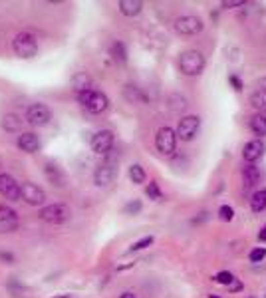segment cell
<instances>
[{
  "label": "cell",
  "instance_id": "6da1fadb",
  "mask_svg": "<svg viewBox=\"0 0 266 298\" xmlns=\"http://www.w3.org/2000/svg\"><path fill=\"white\" fill-rule=\"evenodd\" d=\"M179 70L183 76H199L205 70V56L199 50H185L179 56Z\"/></svg>",
  "mask_w": 266,
  "mask_h": 298
},
{
  "label": "cell",
  "instance_id": "7a4b0ae2",
  "mask_svg": "<svg viewBox=\"0 0 266 298\" xmlns=\"http://www.w3.org/2000/svg\"><path fill=\"white\" fill-rule=\"evenodd\" d=\"M78 101L82 103V107L94 115H100L104 113L107 107H109V98H107L104 92L100 90H86V92H80L78 94Z\"/></svg>",
  "mask_w": 266,
  "mask_h": 298
},
{
  "label": "cell",
  "instance_id": "3957f363",
  "mask_svg": "<svg viewBox=\"0 0 266 298\" xmlns=\"http://www.w3.org/2000/svg\"><path fill=\"white\" fill-rule=\"evenodd\" d=\"M38 217H40V221L50 223V225H64V223H68L72 219V211L64 203H54V205H48V207H42Z\"/></svg>",
  "mask_w": 266,
  "mask_h": 298
},
{
  "label": "cell",
  "instance_id": "277c9868",
  "mask_svg": "<svg viewBox=\"0 0 266 298\" xmlns=\"http://www.w3.org/2000/svg\"><path fill=\"white\" fill-rule=\"evenodd\" d=\"M12 48H14L18 58L28 60V58H34V56H36V52H38V40H36V36L30 34V32H20V34L14 36Z\"/></svg>",
  "mask_w": 266,
  "mask_h": 298
},
{
  "label": "cell",
  "instance_id": "5b68a950",
  "mask_svg": "<svg viewBox=\"0 0 266 298\" xmlns=\"http://www.w3.org/2000/svg\"><path fill=\"white\" fill-rule=\"evenodd\" d=\"M199 129H201V117L199 115H185V117H181L175 135L181 141H193L199 135Z\"/></svg>",
  "mask_w": 266,
  "mask_h": 298
},
{
  "label": "cell",
  "instance_id": "8992f818",
  "mask_svg": "<svg viewBox=\"0 0 266 298\" xmlns=\"http://www.w3.org/2000/svg\"><path fill=\"white\" fill-rule=\"evenodd\" d=\"M203 20L195 14H185V16H179L175 20V32L179 36H195L203 30Z\"/></svg>",
  "mask_w": 266,
  "mask_h": 298
},
{
  "label": "cell",
  "instance_id": "52a82bcc",
  "mask_svg": "<svg viewBox=\"0 0 266 298\" xmlns=\"http://www.w3.org/2000/svg\"><path fill=\"white\" fill-rule=\"evenodd\" d=\"M117 175V159H106L102 161L94 171V183L98 187H107Z\"/></svg>",
  "mask_w": 266,
  "mask_h": 298
},
{
  "label": "cell",
  "instance_id": "ba28073f",
  "mask_svg": "<svg viewBox=\"0 0 266 298\" xmlns=\"http://www.w3.org/2000/svg\"><path fill=\"white\" fill-rule=\"evenodd\" d=\"M50 119H52V111L44 103H32L26 109V121L34 127H44L50 123Z\"/></svg>",
  "mask_w": 266,
  "mask_h": 298
},
{
  "label": "cell",
  "instance_id": "9c48e42d",
  "mask_svg": "<svg viewBox=\"0 0 266 298\" xmlns=\"http://www.w3.org/2000/svg\"><path fill=\"white\" fill-rule=\"evenodd\" d=\"M155 147L161 155H173L175 147H177V135H175V129L171 127H161L155 135Z\"/></svg>",
  "mask_w": 266,
  "mask_h": 298
},
{
  "label": "cell",
  "instance_id": "30bf717a",
  "mask_svg": "<svg viewBox=\"0 0 266 298\" xmlns=\"http://www.w3.org/2000/svg\"><path fill=\"white\" fill-rule=\"evenodd\" d=\"M113 143H115L113 131H111V129H102V131H98V133L92 137L90 147H92L94 153H98V155H106V153L111 151Z\"/></svg>",
  "mask_w": 266,
  "mask_h": 298
},
{
  "label": "cell",
  "instance_id": "8fae6325",
  "mask_svg": "<svg viewBox=\"0 0 266 298\" xmlns=\"http://www.w3.org/2000/svg\"><path fill=\"white\" fill-rule=\"evenodd\" d=\"M20 199H24L32 207H40L46 201V193L36 185V183H22L20 185Z\"/></svg>",
  "mask_w": 266,
  "mask_h": 298
},
{
  "label": "cell",
  "instance_id": "7c38bea8",
  "mask_svg": "<svg viewBox=\"0 0 266 298\" xmlns=\"http://www.w3.org/2000/svg\"><path fill=\"white\" fill-rule=\"evenodd\" d=\"M0 195L8 201H20V183L8 173H0Z\"/></svg>",
  "mask_w": 266,
  "mask_h": 298
},
{
  "label": "cell",
  "instance_id": "4fadbf2b",
  "mask_svg": "<svg viewBox=\"0 0 266 298\" xmlns=\"http://www.w3.org/2000/svg\"><path fill=\"white\" fill-rule=\"evenodd\" d=\"M264 151H266V143L262 139H252V141L244 143V147H242V159L246 163H256L264 155Z\"/></svg>",
  "mask_w": 266,
  "mask_h": 298
},
{
  "label": "cell",
  "instance_id": "5bb4252c",
  "mask_svg": "<svg viewBox=\"0 0 266 298\" xmlns=\"http://www.w3.org/2000/svg\"><path fill=\"white\" fill-rule=\"evenodd\" d=\"M18 229V215L14 209L0 205V233H12Z\"/></svg>",
  "mask_w": 266,
  "mask_h": 298
},
{
  "label": "cell",
  "instance_id": "9a60e30c",
  "mask_svg": "<svg viewBox=\"0 0 266 298\" xmlns=\"http://www.w3.org/2000/svg\"><path fill=\"white\" fill-rule=\"evenodd\" d=\"M258 181H260V171L254 163H248L246 167H242V187L244 189H252Z\"/></svg>",
  "mask_w": 266,
  "mask_h": 298
},
{
  "label": "cell",
  "instance_id": "2e32d148",
  "mask_svg": "<svg viewBox=\"0 0 266 298\" xmlns=\"http://www.w3.org/2000/svg\"><path fill=\"white\" fill-rule=\"evenodd\" d=\"M18 147L22 149V151H26V153H36L40 149V139H38L36 133L26 131V133H22L18 137Z\"/></svg>",
  "mask_w": 266,
  "mask_h": 298
},
{
  "label": "cell",
  "instance_id": "e0dca14e",
  "mask_svg": "<svg viewBox=\"0 0 266 298\" xmlns=\"http://www.w3.org/2000/svg\"><path fill=\"white\" fill-rule=\"evenodd\" d=\"M119 12L123 16H137L143 8V2L141 0H119Z\"/></svg>",
  "mask_w": 266,
  "mask_h": 298
},
{
  "label": "cell",
  "instance_id": "ac0fdd59",
  "mask_svg": "<svg viewBox=\"0 0 266 298\" xmlns=\"http://www.w3.org/2000/svg\"><path fill=\"white\" fill-rule=\"evenodd\" d=\"M44 173H46V177L52 181V185H56V187H64L66 183V177H64V173L54 165V163H46V167H44Z\"/></svg>",
  "mask_w": 266,
  "mask_h": 298
},
{
  "label": "cell",
  "instance_id": "d6986e66",
  "mask_svg": "<svg viewBox=\"0 0 266 298\" xmlns=\"http://www.w3.org/2000/svg\"><path fill=\"white\" fill-rule=\"evenodd\" d=\"M20 127H22V119H20L16 113H6V115L2 117V129H4V131L16 133V131H20Z\"/></svg>",
  "mask_w": 266,
  "mask_h": 298
},
{
  "label": "cell",
  "instance_id": "ffe728a7",
  "mask_svg": "<svg viewBox=\"0 0 266 298\" xmlns=\"http://www.w3.org/2000/svg\"><path fill=\"white\" fill-rule=\"evenodd\" d=\"M72 88L80 94V92H86V90H92V80H90V76L86 74V72H80V74H76L74 78H72Z\"/></svg>",
  "mask_w": 266,
  "mask_h": 298
},
{
  "label": "cell",
  "instance_id": "44dd1931",
  "mask_svg": "<svg viewBox=\"0 0 266 298\" xmlns=\"http://www.w3.org/2000/svg\"><path fill=\"white\" fill-rule=\"evenodd\" d=\"M250 105L258 111V113H266V90H256L250 96Z\"/></svg>",
  "mask_w": 266,
  "mask_h": 298
},
{
  "label": "cell",
  "instance_id": "7402d4cb",
  "mask_svg": "<svg viewBox=\"0 0 266 298\" xmlns=\"http://www.w3.org/2000/svg\"><path fill=\"white\" fill-rule=\"evenodd\" d=\"M250 129H252L254 135H258V139H260L262 135H266V115H262V113L254 115V117L250 119Z\"/></svg>",
  "mask_w": 266,
  "mask_h": 298
},
{
  "label": "cell",
  "instance_id": "603a6c76",
  "mask_svg": "<svg viewBox=\"0 0 266 298\" xmlns=\"http://www.w3.org/2000/svg\"><path fill=\"white\" fill-rule=\"evenodd\" d=\"M129 179H131V183L141 185V183H145L147 173H145V169H143L139 163H135V165H131V167H129Z\"/></svg>",
  "mask_w": 266,
  "mask_h": 298
},
{
  "label": "cell",
  "instance_id": "cb8c5ba5",
  "mask_svg": "<svg viewBox=\"0 0 266 298\" xmlns=\"http://www.w3.org/2000/svg\"><path fill=\"white\" fill-rule=\"evenodd\" d=\"M250 209L254 211V213H262L266 209V189H260V191H256L252 199H250Z\"/></svg>",
  "mask_w": 266,
  "mask_h": 298
},
{
  "label": "cell",
  "instance_id": "d4e9b609",
  "mask_svg": "<svg viewBox=\"0 0 266 298\" xmlns=\"http://www.w3.org/2000/svg\"><path fill=\"white\" fill-rule=\"evenodd\" d=\"M111 56H113V60L115 62H125L127 60V52H125V46L121 44V42H113V46H111Z\"/></svg>",
  "mask_w": 266,
  "mask_h": 298
},
{
  "label": "cell",
  "instance_id": "484cf974",
  "mask_svg": "<svg viewBox=\"0 0 266 298\" xmlns=\"http://www.w3.org/2000/svg\"><path fill=\"white\" fill-rule=\"evenodd\" d=\"M214 280L218 282V284H224V286H230L236 278H234V274L232 272H228V270H220L216 276H214Z\"/></svg>",
  "mask_w": 266,
  "mask_h": 298
},
{
  "label": "cell",
  "instance_id": "4316f807",
  "mask_svg": "<svg viewBox=\"0 0 266 298\" xmlns=\"http://www.w3.org/2000/svg\"><path fill=\"white\" fill-rule=\"evenodd\" d=\"M153 237L149 235V237H143V239H139L137 243H133L131 247H129V252H135V250H143V248H147V247H151L153 245Z\"/></svg>",
  "mask_w": 266,
  "mask_h": 298
},
{
  "label": "cell",
  "instance_id": "83f0119b",
  "mask_svg": "<svg viewBox=\"0 0 266 298\" xmlns=\"http://www.w3.org/2000/svg\"><path fill=\"white\" fill-rule=\"evenodd\" d=\"M145 193H147V197L149 199H153V201H159L163 195H161V191H159V185L155 183V181H151L149 185H147V189H145Z\"/></svg>",
  "mask_w": 266,
  "mask_h": 298
},
{
  "label": "cell",
  "instance_id": "f1b7e54d",
  "mask_svg": "<svg viewBox=\"0 0 266 298\" xmlns=\"http://www.w3.org/2000/svg\"><path fill=\"white\" fill-rule=\"evenodd\" d=\"M264 256H266L264 247H256L254 250H250V254H248L250 262H260V260H264Z\"/></svg>",
  "mask_w": 266,
  "mask_h": 298
},
{
  "label": "cell",
  "instance_id": "f546056e",
  "mask_svg": "<svg viewBox=\"0 0 266 298\" xmlns=\"http://www.w3.org/2000/svg\"><path fill=\"white\" fill-rule=\"evenodd\" d=\"M218 217H220L222 221H232V217H234V211H232V207H228V205H222V207L218 209Z\"/></svg>",
  "mask_w": 266,
  "mask_h": 298
},
{
  "label": "cell",
  "instance_id": "4dcf8cb0",
  "mask_svg": "<svg viewBox=\"0 0 266 298\" xmlns=\"http://www.w3.org/2000/svg\"><path fill=\"white\" fill-rule=\"evenodd\" d=\"M123 211H125L127 215H137V213L141 211V203H139V201H131V203H127V205L123 207Z\"/></svg>",
  "mask_w": 266,
  "mask_h": 298
},
{
  "label": "cell",
  "instance_id": "1f68e13d",
  "mask_svg": "<svg viewBox=\"0 0 266 298\" xmlns=\"http://www.w3.org/2000/svg\"><path fill=\"white\" fill-rule=\"evenodd\" d=\"M0 260H4L6 264H12L16 258H14V254H12V252H4V250H0Z\"/></svg>",
  "mask_w": 266,
  "mask_h": 298
},
{
  "label": "cell",
  "instance_id": "d6a6232c",
  "mask_svg": "<svg viewBox=\"0 0 266 298\" xmlns=\"http://www.w3.org/2000/svg\"><path fill=\"white\" fill-rule=\"evenodd\" d=\"M244 2L242 0H230V2H222L224 8H236V6H242Z\"/></svg>",
  "mask_w": 266,
  "mask_h": 298
},
{
  "label": "cell",
  "instance_id": "836d02e7",
  "mask_svg": "<svg viewBox=\"0 0 266 298\" xmlns=\"http://www.w3.org/2000/svg\"><path fill=\"white\" fill-rule=\"evenodd\" d=\"M228 80H230V82H232V84H234V90H242V84H240V80H238V78H236V76H230V78H228Z\"/></svg>",
  "mask_w": 266,
  "mask_h": 298
},
{
  "label": "cell",
  "instance_id": "e575fe53",
  "mask_svg": "<svg viewBox=\"0 0 266 298\" xmlns=\"http://www.w3.org/2000/svg\"><path fill=\"white\" fill-rule=\"evenodd\" d=\"M240 288H242V284H240L238 280H234V282L228 286V290H232V292H236V290H240Z\"/></svg>",
  "mask_w": 266,
  "mask_h": 298
},
{
  "label": "cell",
  "instance_id": "d590c367",
  "mask_svg": "<svg viewBox=\"0 0 266 298\" xmlns=\"http://www.w3.org/2000/svg\"><path fill=\"white\" fill-rule=\"evenodd\" d=\"M119 298H135V294H133V292H123Z\"/></svg>",
  "mask_w": 266,
  "mask_h": 298
},
{
  "label": "cell",
  "instance_id": "8d00e7d4",
  "mask_svg": "<svg viewBox=\"0 0 266 298\" xmlns=\"http://www.w3.org/2000/svg\"><path fill=\"white\" fill-rule=\"evenodd\" d=\"M211 298H218V296H213V294H211Z\"/></svg>",
  "mask_w": 266,
  "mask_h": 298
},
{
  "label": "cell",
  "instance_id": "74e56055",
  "mask_svg": "<svg viewBox=\"0 0 266 298\" xmlns=\"http://www.w3.org/2000/svg\"><path fill=\"white\" fill-rule=\"evenodd\" d=\"M248 298H254V296H248Z\"/></svg>",
  "mask_w": 266,
  "mask_h": 298
}]
</instances>
